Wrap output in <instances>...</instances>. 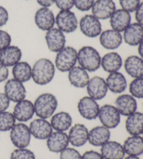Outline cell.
<instances>
[{"mask_svg": "<svg viewBox=\"0 0 143 159\" xmlns=\"http://www.w3.org/2000/svg\"><path fill=\"white\" fill-rule=\"evenodd\" d=\"M55 66L47 58H41L34 63L31 78L38 85H46L53 80L55 75Z\"/></svg>", "mask_w": 143, "mask_h": 159, "instance_id": "cell-1", "label": "cell"}, {"mask_svg": "<svg viewBox=\"0 0 143 159\" xmlns=\"http://www.w3.org/2000/svg\"><path fill=\"white\" fill-rule=\"evenodd\" d=\"M58 101L55 95L44 93L36 98L34 103L35 114L39 118L48 119L55 114Z\"/></svg>", "mask_w": 143, "mask_h": 159, "instance_id": "cell-2", "label": "cell"}, {"mask_svg": "<svg viewBox=\"0 0 143 159\" xmlns=\"http://www.w3.org/2000/svg\"><path fill=\"white\" fill-rule=\"evenodd\" d=\"M101 57L98 50L91 46H83L78 51L79 66L87 72H94L101 67Z\"/></svg>", "mask_w": 143, "mask_h": 159, "instance_id": "cell-3", "label": "cell"}, {"mask_svg": "<svg viewBox=\"0 0 143 159\" xmlns=\"http://www.w3.org/2000/svg\"><path fill=\"white\" fill-rule=\"evenodd\" d=\"M78 62V52L73 47L65 46L57 53L55 66L60 72L66 73L76 66Z\"/></svg>", "mask_w": 143, "mask_h": 159, "instance_id": "cell-4", "label": "cell"}, {"mask_svg": "<svg viewBox=\"0 0 143 159\" xmlns=\"http://www.w3.org/2000/svg\"><path fill=\"white\" fill-rule=\"evenodd\" d=\"M31 135L29 126L24 123L16 124L10 130V140L16 148H27Z\"/></svg>", "mask_w": 143, "mask_h": 159, "instance_id": "cell-5", "label": "cell"}, {"mask_svg": "<svg viewBox=\"0 0 143 159\" xmlns=\"http://www.w3.org/2000/svg\"><path fill=\"white\" fill-rule=\"evenodd\" d=\"M98 118L102 126L108 129H115L119 124L121 120V115L115 106L112 105L105 104L100 107Z\"/></svg>", "mask_w": 143, "mask_h": 159, "instance_id": "cell-6", "label": "cell"}, {"mask_svg": "<svg viewBox=\"0 0 143 159\" xmlns=\"http://www.w3.org/2000/svg\"><path fill=\"white\" fill-rule=\"evenodd\" d=\"M57 28L63 33H73L78 27V21L75 13L71 10L60 11L55 17Z\"/></svg>", "mask_w": 143, "mask_h": 159, "instance_id": "cell-7", "label": "cell"}, {"mask_svg": "<svg viewBox=\"0 0 143 159\" xmlns=\"http://www.w3.org/2000/svg\"><path fill=\"white\" fill-rule=\"evenodd\" d=\"M81 32L89 38H96L102 32V25L99 19L93 15H85L79 22Z\"/></svg>", "mask_w": 143, "mask_h": 159, "instance_id": "cell-8", "label": "cell"}, {"mask_svg": "<svg viewBox=\"0 0 143 159\" xmlns=\"http://www.w3.org/2000/svg\"><path fill=\"white\" fill-rule=\"evenodd\" d=\"M10 101L18 103L24 100L27 96V90L22 82L12 78L6 82L4 92Z\"/></svg>", "mask_w": 143, "mask_h": 159, "instance_id": "cell-9", "label": "cell"}, {"mask_svg": "<svg viewBox=\"0 0 143 159\" xmlns=\"http://www.w3.org/2000/svg\"><path fill=\"white\" fill-rule=\"evenodd\" d=\"M100 107L97 101L90 96H84L78 103V110L82 117L87 120H94L98 118Z\"/></svg>", "mask_w": 143, "mask_h": 159, "instance_id": "cell-10", "label": "cell"}, {"mask_svg": "<svg viewBox=\"0 0 143 159\" xmlns=\"http://www.w3.org/2000/svg\"><path fill=\"white\" fill-rule=\"evenodd\" d=\"M29 129L31 136L37 140H47L52 134L53 129L52 126L47 119L38 118L31 121Z\"/></svg>", "mask_w": 143, "mask_h": 159, "instance_id": "cell-11", "label": "cell"}, {"mask_svg": "<svg viewBox=\"0 0 143 159\" xmlns=\"http://www.w3.org/2000/svg\"><path fill=\"white\" fill-rule=\"evenodd\" d=\"M86 87L88 96L96 101L104 98L108 91L105 80L99 76H94L91 78Z\"/></svg>", "mask_w": 143, "mask_h": 159, "instance_id": "cell-12", "label": "cell"}, {"mask_svg": "<svg viewBox=\"0 0 143 159\" xmlns=\"http://www.w3.org/2000/svg\"><path fill=\"white\" fill-rule=\"evenodd\" d=\"M45 39L48 50L53 52H58L65 47L67 43L64 33L58 28L53 27L47 31Z\"/></svg>", "mask_w": 143, "mask_h": 159, "instance_id": "cell-13", "label": "cell"}, {"mask_svg": "<svg viewBox=\"0 0 143 159\" xmlns=\"http://www.w3.org/2000/svg\"><path fill=\"white\" fill-rule=\"evenodd\" d=\"M12 113L16 120L19 122L24 123L30 121L35 114L34 103L27 99L19 101L14 106Z\"/></svg>", "mask_w": 143, "mask_h": 159, "instance_id": "cell-14", "label": "cell"}, {"mask_svg": "<svg viewBox=\"0 0 143 159\" xmlns=\"http://www.w3.org/2000/svg\"><path fill=\"white\" fill-rule=\"evenodd\" d=\"M115 11L116 5L113 0H96L91 8L92 15L99 20L110 18Z\"/></svg>", "mask_w": 143, "mask_h": 159, "instance_id": "cell-15", "label": "cell"}, {"mask_svg": "<svg viewBox=\"0 0 143 159\" xmlns=\"http://www.w3.org/2000/svg\"><path fill=\"white\" fill-rule=\"evenodd\" d=\"M34 22L39 29L47 32L55 26V17L49 8L41 7L35 13Z\"/></svg>", "mask_w": 143, "mask_h": 159, "instance_id": "cell-16", "label": "cell"}, {"mask_svg": "<svg viewBox=\"0 0 143 159\" xmlns=\"http://www.w3.org/2000/svg\"><path fill=\"white\" fill-rule=\"evenodd\" d=\"M88 135L87 128L82 124H76L70 128L68 137L71 145L81 147L88 142Z\"/></svg>", "mask_w": 143, "mask_h": 159, "instance_id": "cell-17", "label": "cell"}, {"mask_svg": "<svg viewBox=\"0 0 143 159\" xmlns=\"http://www.w3.org/2000/svg\"><path fill=\"white\" fill-rule=\"evenodd\" d=\"M115 107L118 110L119 114L125 117L136 112L138 108V103L131 94H122L119 96L115 100Z\"/></svg>", "mask_w": 143, "mask_h": 159, "instance_id": "cell-18", "label": "cell"}, {"mask_svg": "<svg viewBox=\"0 0 143 159\" xmlns=\"http://www.w3.org/2000/svg\"><path fill=\"white\" fill-rule=\"evenodd\" d=\"M69 144L68 134L65 132H53L46 140L48 150L53 153H60L68 147Z\"/></svg>", "mask_w": 143, "mask_h": 159, "instance_id": "cell-19", "label": "cell"}, {"mask_svg": "<svg viewBox=\"0 0 143 159\" xmlns=\"http://www.w3.org/2000/svg\"><path fill=\"white\" fill-rule=\"evenodd\" d=\"M100 43L105 49L116 50L122 45L123 36L121 33L114 30H107L102 32L99 36Z\"/></svg>", "mask_w": 143, "mask_h": 159, "instance_id": "cell-20", "label": "cell"}, {"mask_svg": "<svg viewBox=\"0 0 143 159\" xmlns=\"http://www.w3.org/2000/svg\"><path fill=\"white\" fill-rule=\"evenodd\" d=\"M22 56V51L18 46L9 45L0 50V63L7 67H13L21 61Z\"/></svg>", "mask_w": 143, "mask_h": 159, "instance_id": "cell-21", "label": "cell"}, {"mask_svg": "<svg viewBox=\"0 0 143 159\" xmlns=\"http://www.w3.org/2000/svg\"><path fill=\"white\" fill-rule=\"evenodd\" d=\"M123 39L130 46H137L143 41V26L138 22L131 23L124 30Z\"/></svg>", "mask_w": 143, "mask_h": 159, "instance_id": "cell-22", "label": "cell"}, {"mask_svg": "<svg viewBox=\"0 0 143 159\" xmlns=\"http://www.w3.org/2000/svg\"><path fill=\"white\" fill-rule=\"evenodd\" d=\"M110 129L104 126H97L89 130L88 142L94 147H101L110 140Z\"/></svg>", "mask_w": 143, "mask_h": 159, "instance_id": "cell-23", "label": "cell"}, {"mask_svg": "<svg viewBox=\"0 0 143 159\" xmlns=\"http://www.w3.org/2000/svg\"><path fill=\"white\" fill-rule=\"evenodd\" d=\"M131 22L130 13L122 8L117 9L110 18V24L112 29L119 32H124V30L129 26Z\"/></svg>", "mask_w": 143, "mask_h": 159, "instance_id": "cell-24", "label": "cell"}, {"mask_svg": "<svg viewBox=\"0 0 143 159\" xmlns=\"http://www.w3.org/2000/svg\"><path fill=\"white\" fill-rule=\"evenodd\" d=\"M68 73V80L72 86L76 88L87 87L90 80L87 70L80 66H75Z\"/></svg>", "mask_w": 143, "mask_h": 159, "instance_id": "cell-25", "label": "cell"}, {"mask_svg": "<svg viewBox=\"0 0 143 159\" xmlns=\"http://www.w3.org/2000/svg\"><path fill=\"white\" fill-rule=\"evenodd\" d=\"M101 154L104 159H124L126 154L122 144L111 140L101 146Z\"/></svg>", "mask_w": 143, "mask_h": 159, "instance_id": "cell-26", "label": "cell"}, {"mask_svg": "<svg viewBox=\"0 0 143 159\" xmlns=\"http://www.w3.org/2000/svg\"><path fill=\"white\" fill-rule=\"evenodd\" d=\"M105 82L108 90L114 93H122L127 88V79L119 71L109 73Z\"/></svg>", "mask_w": 143, "mask_h": 159, "instance_id": "cell-27", "label": "cell"}, {"mask_svg": "<svg viewBox=\"0 0 143 159\" xmlns=\"http://www.w3.org/2000/svg\"><path fill=\"white\" fill-rule=\"evenodd\" d=\"M123 65L121 55L116 52L106 53L101 57V66L105 72L114 73L119 71Z\"/></svg>", "mask_w": 143, "mask_h": 159, "instance_id": "cell-28", "label": "cell"}, {"mask_svg": "<svg viewBox=\"0 0 143 159\" xmlns=\"http://www.w3.org/2000/svg\"><path fill=\"white\" fill-rule=\"evenodd\" d=\"M50 123L55 131L65 132L72 126L73 119L68 112L62 111L54 114L50 117Z\"/></svg>", "mask_w": 143, "mask_h": 159, "instance_id": "cell-29", "label": "cell"}, {"mask_svg": "<svg viewBox=\"0 0 143 159\" xmlns=\"http://www.w3.org/2000/svg\"><path fill=\"white\" fill-rule=\"evenodd\" d=\"M124 69L131 78H143V59L136 55L128 57L124 61Z\"/></svg>", "mask_w": 143, "mask_h": 159, "instance_id": "cell-30", "label": "cell"}, {"mask_svg": "<svg viewBox=\"0 0 143 159\" xmlns=\"http://www.w3.org/2000/svg\"><path fill=\"white\" fill-rule=\"evenodd\" d=\"M125 127L131 135H141L143 132V113L135 112L128 116Z\"/></svg>", "mask_w": 143, "mask_h": 159, "instance_id": "cell-31", "label": "cell"}, {"mask_svg": "<svg viewBox=\"0 0 143 159\" xmlns=\"http://www.w3.org/2000/svg\"><path fill=\"white\" fill-rule=\"evenodd\" d=\"M125 154L139 157L143 154V138L141 135H131L123 144Z\"/></svg>", "mask_w": 143, "mask_h": 159, "instance_id": "cell-32", "label": "cell"}, {"mask_svg": "<svg viewBox=\"0 0 143 159\" xmlns=\"http://www.w3.org/2000/svg\"><path fill=\"white\" fill-rule=\"evenodd\" d=\"M12 74L14 79L24 83L31 79L32 68L27 61H19L13 66Z\"/></svg>", "mask_w": 143, "mask_h": 159, "instance_id": "cell-33", "label": "cell"}, {"mask_svg": "<svg viewBox=\"0 0 143 159\" xmlns=\"http://www.w3.org/2000/svg\"><path fill=\"white\" fill-rule=\"evenodd\" d=\"M16 124L13 113L7 111L0 112V131H9Z\"/></svg>", "mask_w": 143, "mask_h": 159, "instance_id": "cell-34", "label": "cell"}, {"mask_svg": "<svg viewBox=\"0 0 143 159\" xmlns=\"http://www.w3.org/2000/svg\"><path fill=\"white\" fill-rule=\"evenodd\" d=\"M129 92L134 98H143V78H135L129 84Z\"/></svg>", "mask_w": 143, "mask_h": 159, "instance_id": "cell-35", "label": "cell"}, {"mask_svg": "<svg viewBox=\"0 0 143 159\" xmlns=\"http://www.w3.org/2000/svg\"><path fill=\"white\" fill-rule=\"evenodd\" d=\"M10 159H35V154L27 148H17L11 154Z\"/></svg>", "mask_w": 143, "mask_h": 159, "instance_id": "cell-36", "label": "cell"}, {"mask_svg": "<svg viewBox=\"0 0 143 159\" xmlns=\"http://www.w3.org/2000/svg\"><path fill=\"white\" fill-rule=\"evenodd\" d=\"M119 2L122 9L128 13L135 12L141 4V0H119Z\"/></svg>", "mask_w": 143, "mask_h": 159, "instance_id": "cell-37", "label": "cell"}, {"mask_svg": "<svg viewBox=\"0 0 143 159\" xmlns=\"http://www.w3.org/2000/svg\"><path fill=\"white\" fill-rule=\"evenodd\" d=\"M59 159H82V155L75 148L67 147L60 152Z\"/></svg>", "mask_w": 143, "mask_h": 159, "instance_id": "cell-38", "label": "cell"}, {"mask_svg": "<svg viewBox=\"0 0 143 159\" xmlns=\"http://www.w3.org/2000/svg\"><path fill=\"white\" fill-rule=\"evenodd\" d=\"M95 0H74V6L81 11H88L91 9Z\"/></svg>", "mask_w": 143, "mask_h": 159, "instance_id": "cell-39", "label": "cell"}, {"mask_svg": "<svg viewBox=\"0 0 143 159\" xmlns=\"http://www.w3.org/2000/svg\"><path fill=\"white\" fill-rule=\"evenodd\" d=\"M11 36L7 32L0 30V50L11 45Z\"/></svg>", "mask_w": 143, "mask_h": 159, "instance_id": "cell-40", "label": "cell"}, {"mask_svg": "<svg viewBox=\"0 0 143 159\" xmlns=\"http://www.w3.org/2000/svg\"><path fill=\"white\" fill-rule=\"evenodd\" d=\"M55 4L61 11L71 10L74 7V0H55Z\"/></svg>", "mask_w": 143, "mask_h": 159, "instance_id": "cell-41", "label": "cell"}, {"mask_svg": "<svg viewBox=\"0 0 143 159\" xmlns=\"http://www.w3.org/2000/svg\"><path fill=\"white\" fill-rule=\"evenodd\" d=\"M10 102L4 93H0V112L7 111L10 106Z\"/></svg>", "mask_w": 143, "mask_h": 159, "instance_id": "cell-42", "label": "cell"}, {"mask_svg": "<svg viewBox=\"0 0 143 159\" xmlns=\"http://www.w3.org/2000/svg\"><path fill=\"white\" fill-rule=\"evenodd\" d=\"M82 159H104V158L103 157L101 153L94 150H90L85 152L82 154Z\"/></svg>", "mask_w": 143, "mask_h": 159, "instance_id": "cell-43", "label": "cell"}, {"mask_svg": "<svg viewBox=\"0 0 143 159\" xmlns=\"http://www.w3.org/2000/svg\"><path fill=\"white\" fill-rule=\"evenodd\" d=\"M8 18H9V16H8V11L4 7L0 6V27L7 25Z\"/></svg>", "mask_w": 143, "mask_h": 159, "instance_id": "cell-44", "label": "cell"}, {"mask_svg": "<svg viewBox=\"0 0 143 159\" xmlns=\"http://www.w3.org/2000/svg\"><path fill=\"white\" fill-rule=\"evenodd\" d=\"M135 12V18L137 22L143 26V2L140 4Z\"/></svg>", "mask_w": 143, "mask_h": 159, "instance_id": "cell-45", "label": "cell"}, {"mask_svg": "<svg viewBox=\"0 0 143 159\" xmlns=\"http://www.w3.org/2000/svg\"><path fill=\"white\" fill-rule=\"evenodd\" d=\"M9 75L8 67L0 63V83L7 80Z\"/></svg>", "mask_w": 143, "mask_h": 159, "instance_id": "cell-46", "label": "cell"}, {"mask_svg": "<svg viewBox=\"0 0 143 159\" xmlns=\"http://www.w3.org/2000/svg\"><path fill=\"white\" fill-rule=\"evenodd\" d=\"M38 4L42 7L49 8L55 3V0H36Z\"/></svg>", "mask_w": 143, "mask_h": 159, "instance_id": "cell-47", "label": "cell"}, {"mask_svg": "<svg viewBox=\"0 0 143 159\" xmlns=\"http://www.w3.org/2000/svg\"><path fill=\"white\" fill-rule=\"evenodd\" d=\"M138 51L140 57H141L143 59V41L138 45Z\"/></svg>", "mask_w": 143, "mask_h": 159, "instance_id": "cell-48", "label": "cell"}, {"mask_svg": "<svg viewBox=\"0 0 143 159\" xmlns=\"http://www.w3.org/2000/svg\"><path fill=\"white\" fill-rule=\"evenodd\" d=\"M125 159H141L138 157H135V156H128Z\"/></svg>", "mask_w": 143, "mask_h": 159, "instance_id": "cell-49", "label": "cell"}, {"mask_svg": "<svg viewBox=\"0 0 143 159\" xmlns=\"http://www.w3.org/2000/svg\"><path fill=\"white\" fill-rule=\"evenodd\" d=\"M142 138H143V132H142Z\"/></svg>", "mask_w": 143, "mask_h": 159, "instance_id": "cell-50", "label": "cell"}, {"mask_svg": "<svg viewBox=\"0 0 143 159\" xmlns=\"http://www.w3.org/2000/svg\"><path fill=\"white\" fill-rule=\"evenodd\" d=\"M142 107H143V104H142Z\"/></svg>", "mask_w": 143, "mask_h": 159, "instance_id": "cell-51", "label": "cell"}]
</instances>
